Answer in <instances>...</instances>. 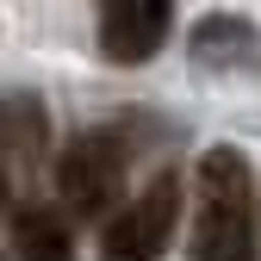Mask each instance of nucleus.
<instances>
[{"label": "nucleus", "mask_w": 261, "mask_h": 261, "mask_svg": "<svg viewBox=\"0 0 261 261\" xmlns=\"http://www.w3.org/2000/svg\"><path fill=\"white\" fill-rule=\"evenodd\" d=\"M193 261H255V187L249 155L218 143L199 155V224H193Z\"/></svg>", "instance_id": "nucleus-1"}, {"label": "nucleus", "mask_w": 261, "mask_h": 261, "mask_svg": "<svg viewBox=\"0 0 261 261\" xmlns=\"http://www.w3.org/2000/svg\"><path fill=\"white\" fill-rule=\"evenodd\" d=\"M56 193L75 218H112L124 199V143L112 130H81L56 155Z\"/></svg>", "instance_id": "nucleus-2"}, {"label": "nucleus", "mask_w": 261, "mask_h": 261, "mask_svg": "<svg viewBox=\"0 0 261 261\" xmlns=\"http://www.w3.org/2000/svg\"><path fill=\"white\" fill-rule=\"evenodd\" d=\"M180 224V174H155L130 205H118L100 230V261H155Z\"/></svg>", "instance_id": "nucleus-3"}, {"label": "nucleus", "mask_w": 261, "mask_h": 261, "mask_svg": "<svg viewBox=\"0 0 261 261\" xmlns=\"http://www.w3.org/2000/svg\"><path fill=\"white\" fill-rule=\"evenodd\" d=\"M168 25H174L168 0H106V13H100V50H106V62H118V69L149 62L162 44H168Z\"/></svg>", "instance_id": "nucleus-4"}, {"label": "nucleus", "mask_w": 261, "mask_h": 261, "mask_svg": "<svg viewBox=\"0 0 261 261\" xmlns=\"http://www.w3.org/2000/svg\"><path fill=\"white\" fill-rule=\"evenodd\" d=\"M187 50H193V62L199 69H255L261 62V38H255V25L249 19H237V13H212V19H199L193 25V38H187Z\"/></svg>", "instance_id": "nucleus-5"}, {"label": "nucleus", "mask_w": 261, "mask_h": 261, "mask_svg": "<svg viewBox=\"0 0 261 261\" xmlns=\"http://www.w3.org/2000/svg\"><path fill=\"white\" fill-rule=\"evenodd\" d=\"M13 255H19V261H69V255H75L69 218L50 212V205H25V212L13 218Z\"/></svg>", "instance_id": "nucleus-6"}, {"label": "nucleus", "mask_w": 261, "mask_h": 261, "mask_svg": "<svg viewBox=\"0 0 261 261\" xmlns=\"http://www.w3.org/2000/svg\"><path fill=\"white\" fill-rule=\"evenodd\" d=\"M50 124H44V100L31 93H0V155L7 162H31L44 149Z\"/></svg>", "instance_id": "nucleus-7"}, {"label": "nucleus", "mask_w": 261, "mask_h": 261, "mask_svg": "<svg viewBox=\"0 0 261 261\" xmlns=\"http://www.w3.org/2000/svg\"><path fill=\"white\" fill-rule=\"evenodd\" d=\"M0 205H7V187H0Z\"/></svg>", "instance_id": "nucleus-8"}]
</instances>
